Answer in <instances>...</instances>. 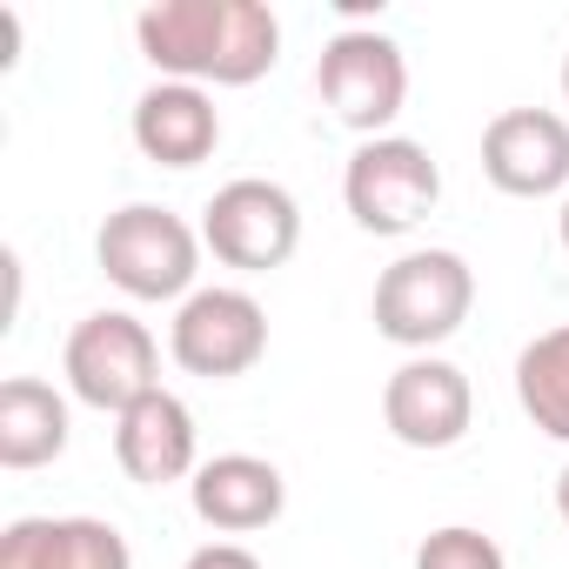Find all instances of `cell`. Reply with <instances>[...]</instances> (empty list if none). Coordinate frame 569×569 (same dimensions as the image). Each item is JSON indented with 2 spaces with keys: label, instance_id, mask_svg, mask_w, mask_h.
<instances>
[{
  "label": "cell",
  "instance_id": "6da1fadb",
  "mask_svg": "<svg viewBox=\"0 0 569 569\" xmlns=\"http://www.w3.org/2000/svg\"><path fill=\"white\" fill-rule=\"evenodd\" d=\"M134 41L161 81L194 88H248L281 61V21L261 0H154L134 21Z\"/></svg>",
  "mask_w": 569,
  "mask_h": 569
},
{
  "label": "cell",
  "instance_id": "7a4b0ae2",
  "mask_svg": "<svg viewBox=\"0 0 569 569\" xmlns=\"http://www.w3.org/2000/svg\"><path fill=\"white\" fill-rule=\"evenodd\" d=\"M94 261L114 281L121 296L134 302H188L194 296V274H201V234L154 201H128L101 221L94 234Z\"/></svg>",
  "mask_w": 569,
  "mask_h": 569
},
{
  "label": "cell",
  "instance_id": "3957f363",
  "mask_svg": "<svg viewBox=\"0 0 569 569\" xmlns=\"http://www.w3.org/2000/svg\"><path fill=\"white\" fill-rule=\"evenodd\" d=\"M469 309H476V274L456 248H409L376 281V336L416 356L449 342L469 322Z\"/></svg>",
  "mask_w": 569,
  "mask_h": 569
},
{
  "label": "cell",
  "instance_id": "277c9868",
  "mask_svg": "<svg viewBox=\"0 0 569 569\" xmlns=\"http://www.w3.org/2000/svg\"><path fill=\"white\" fill-rule=\"evenodd\" d=\"M61 369H68L74 402H88V409H101V416H121V409H134L141 396L161 389V349H154V336H148L134 316H121V309L81 316L74 336H68V349H61Z\"/></svg>",
  "mask_w": 569,
  "mask_h": 569
},
{
  "label": "cell",
  "instance_id": "5b68a950",
  "mask_svg": "<svg viewBox=\"0 0 569 569\" xmlns=\"http://www.w3.org/2000/svg\"><path fill=\"white\" fill-rule=\"evenodd\" d=\"M342 201L356 214V228L369 234H409L422 214H436L442 201V168L429 161L422 141L409 134H382V141H362L342 168Z\"/></svg>",
  "mask_w": 569,
  "mask_h": 569
},
{
  "label": "cell",
  "instance_id": "8992f818",
  "mask_svg": "<svg viewBox=\"0 0 569 569\" xmlns=\"http://www.w3.org/2000/svg\"><path fill=\"white\" fill-rule=\"evenodd\" d=\"M302 241V208L281 181H261V174H241L228 188H214L208 214H201V248L221 261V268H241V274H268L296 254Z\"/></svg>",
  "mask_w": 569,
  "mask_h": 569
},
{
  "label": "cell",
  "instance_id": "52a82bcc",
  "mask_svg": "<svg viewBox=\"0 0 569 569\" xmlns=\"http://www.w3.org/2000/svg\"><path fill=\"white\" fill-rule=\"evenodd\" d=\"M316 88H322V101H329V114H336L342 128L382 141V128H389V121L402 114V101H409V61H402V48H396L389 34H376V28H342V34L322 48V61H316Z\"/></svg>",
  "mask_w": 569,
  "mask_h": 569
},
{
  "label": "cell",
  "instance_id": "ba28073f",
  "mask_svg": "<svg viewBox=\"0 0 569 569\" xmlns=\"http://www.w3.org/2000/svg\"><path fill=\"white\" fill-rule=\"evenodd\" d=\"M168 356H174L188 376H208V382L248 376V369L268 356V316H261V302H254L248 289H194V296L174 309Z\"/></svg>",
  "mask_w": 569,
  "mask_h": 569
},
{
  "label": "cell",
  "instance_id": "9c48e42d",
  "mask_svg": "<svg viewBox=\"0 0 569 569\" xmlns=\"http://www.w3.org/2000/svg\"><path fill=\"white\" fill-rule=\"evenodd\" d=\"M382 422L402 449H456L476 422L469 376L442 356H409L382 382Z\"/></svg>",
  "mask_w": 569,
  "mask_h": 569
},
{
  "label": "cell",
  "instance_id": "30bf717a",
  "mask_svg": "<svg viewBox=\"0 0 569 569\" xmlns=\"http://www.w3.org/2000/svg\"><path fill=\"white\" fill-rule=\"evenodd\" d=\"M482 174L516 201L569 188V121L556 108H502L482 128Z\"/></svg>",
  "mask_w": 569,
  "mask_h": 569
},
{
  "label": "cell",
  "instance_id": "8fae6325",
  "mask_svg": "<svg viewBox=\"0 0 569 569\" xmlns=\"http://www.w3.org/2000/svg\"><path fill=\"white\" fill-rule=\"evenodd\" d=\"M0 569H134V549L101 516H21L0 529Z\"/></svg>",
  "mask_w": 569,
  "mask_h": 569
},
{
  "label": "cell",
  "instance_id": "7c38bea8",
  "mask_svg": "<svg viewBox=\"0 0 569 569\" xmlns=\"http://www.w3.org/2000/svg\"><path fill=\"white\" fill-rule=\"evenodd\" d=\"M114 462L141 489H161V482L194 476L201 462H194V416H188V402L168 396V389H154L134 409H121L114 416Z\"/></svg>",
  "mask_w": 569,
  "mask_h": 569
},
{
  "label": "cell",
  "instance_id": "4fadbf2b",
  "mask_svg": "<svg viewBox=\"0 0 569 569\" xmlns=\"http://www.w3.org/2000/svg\"><path fill=\"white\" fill-rule=\"evenodd\" d=\"M188 496H194V516L208 529H221V536H254V529H268L281 509H289V482H281V469L268 456H241V449L201 462Z\"/></svg>",
  "mask_w": 569,
  "mask_h": 569
},
{
  "label": "cell",
  "instance_id": "5bb4252c",
  "mask_svg": "<svg viewBox=\"0 0 569 569\" xmlns=\"http://www.w3.org/2000/svg\"><path fill=\"white\" fill-rule=\"evenodd\" d=\"M134 148L154 168H201L221 148V114L194 81H154L134 101Z\"/></svg>",
  "mask_w": 569,
  "mask_h": 569
},
{
  "label": "cell",
  "instance_id": "9a60e30c",
  "mask_svg": "<svg viewBox=\"0 0 569 569\" xmlns=\"http://www.w3.org/2000/svg\"><path fill=\"white\" fill-rule=\"evenodd\" d=\"M61 449H68V402L34 376H8L0 382V469H48Z\"/></svg>",
  "mask_w": 569,
  "mask_h": 569
},
{
  "label": "cell",
  "instance_id": "2e32d148",
  "mask_svg": "<svg viewBox=\"0 0 569 569\" xmlns=\"http://www.w3.org/2000/svg\"><path fill=\"white\" fill-rule=\"evenodd\" d=\"M516 402L549 442H569V322L542 329L516 356Z\"/></svg>",
  "mask_w": 569,
  "mask_h": 569
},
{
  "label": "cell",
  "instance_id": "e0dca14e",
  "mask_svg": "<svg viewBox=\"0 0 569 569\" xmlns=\"http://www.w3.org/2000/svg\"><path fill=\"white\" fill-rule=\"evenodd\" d=\"M416 569H509L496 536L469 529V522H449V529H429L422 549H416Z\"/></svg>",
  "mask_w": 569,
  "mask_h": 569
},
{
  "label": "cell",
  "instance_id": "ac0fdd59",
  "mask_svg": "<svg viewBox=\"0 0 569 569\" xmlns=\"http://www.w3.org/2000/svg\"><path fill=\"white\" fill-rule=\"evenodd\" d=\"M181 569H261V556H254V549H241V542H201Z\"/></svg>",
  "mask_w": 569,
  "mask_h": 569
},
{
  "label": "cell",
  "instance_id": "d6986e66",
  "mask_svg": "<svg viewBox=\"0 0 569 569\" xmlns=\"http://www.w3.org/2000/svg\"><path fill=\"white\" fill-rule=\"evenodd\" d=\"M556 516H562V522H569V469H562V476H556Z\"/></svg>",
  "mask_w": 569,
  "mask_h": 569
},
{
  "label": "cell",
  "instance_id": "ffe728a7",
  "mask_svg": "<svg viewBox=\"0 0 569 569\" xmlns=\"http://www.w3.org/2000/svg\"><path fill=\"white\" fill-rule=\"evenodd\" d=\"M556 234H562V248H569V201H562V214H556Z\"/></svg>",
  "mask_w": 569,
  "mask_h": 569
},
{
  "label": "cell",
  "instance_id": "44dd1931",
  "mask_svg": "<svg viewBox=\"0 0 569 569\" xmlns=\"http://www.w3.org/2000/svg\"><path fill=\"white\" fill-rule=\"evenodd\" d=\"M562 101H569V54H562Z\"/></svg>",
  "mask_w": 569,
  "mask_h": 569
}]
</instances>
